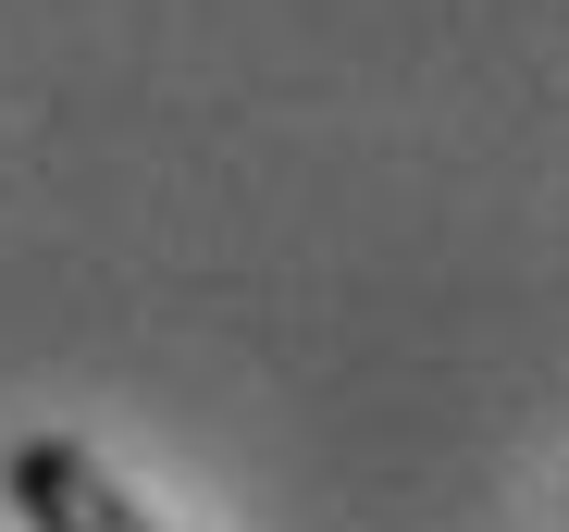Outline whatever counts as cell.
<instances>
[{"mask_svg": "<svg viewBox=\"0 0 569 532\" xmlns=\"http://www.w3.org/2000/svg\"><path fill=\"white\" fill-rule=\"evenodd\" d=\"M13 508H26V532H161L74 433H38V446L13 459Z\"/></svg>", "mask_w": 569, "mask_h": 532, "instance_id": "1", "label": "cell"}]
</instances>
